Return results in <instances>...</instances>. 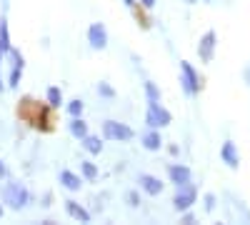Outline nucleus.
<instances>
[{
    "mask_svg": "<svg viewBox=\"0 0 250 225\" xmlns=\"http://www.w3.org/2000/svg\"><path fill=\"white\" fill-rule=\"evenodd\" d=\"M0 200H3L10 210H23L30 203V193H28V188L23 185V183L5 178L3 188H0Z\"/></svg>",
    "mask_w": 250,
    "mask_h": 225,
    "instance_id": "obj_1",
    "label": "nucleus"
},
{
    "mask_svg": "<svg viewBox=\"0 0 250 225\" xmlns=\"http://www.w3.org/2000/svg\"><path fill=\"white\" fill-rule=\"evenodd\" d=\"M103 138L105 140H115V143H128L135 138L133 128L125 125V123H118V120H105L103 123Z\"/></svg>",
    "mask_w": 250,
    "mask_h": 225,
    "instance_id": "obj_2",
    "label": "nucleus"
},
{
    "mask_svg": "<svg viewBox=\"0 0 250 225\" xmlns=\"http://www.w3.org/2000/svg\"><path fill=\"white\" fill-rule=\"evenodd\" d=\"M180 85H183V90L188 95H198L200 93V75L188 60H180Z\"/></svg>",
    "mask_w": 250,
    "mask_h": 225,
    "instance_id": "obj_3",
    "label": "nucleus"
},
{
    "mask_svg": "<svg viewBox=\"0 0 250 225\" xmlns=\"http://www.w3.org/2000/svg\"><path fill=\"white\" fill-rule=\"evenodd\" d=\"M170 120H173V115L168 113V108H163L160 103H150L148 105V113H145V125L148 128L160 130L165 125H170Z\"/></svg>",
    "mask_w": 250,
    "mask_h": 225,
    "instance_id": "obj_4",
    "label": "nucleus"
},
{
    "mask_svg": "<svg viewBox=\"0 0 250 225\" xmlns=\"http://www.w3.org/2000/svg\"><path fill=\"white\" fill-rule=\"evenodd\" d=\"M195 198H198V190L193 188V183H188V185H180L178 193H175V198H173V208H175L178 213L190 210V208H193V203H195Z\"/></svg>",
    "mask_w": 250,
    "mask_h": 225,
    "instance_id": "obj_5",
    "label": "nucleus"
},
{
    "mask_svg": "<svg viewBox=\"0 0 250 225\" xmlns=\"http://www.w3.org/2000/svg\"><path fill=\"white\" fill-rule=\"evenodd\" d=\"M88 43L93 50H105L108 48V30L103 23H93L88 28Z\"/></svg>",
    "mask_w": 250,
    "mask_h": 225,
    "instance_id": "obj_6",
    "label": "nucleus"
},
{
    "mask_svg": "<svg viewBox=\"0 0 250 225\" xmlns=\"http://www.w3.org/2000/svg\"><path fill=\"white\" fill-rule=\"evenodd\" d=\"M215 33L213 30H208L203 38H200V45H198V55H200V60L203 63H210L213 60V53H215Z\"/></svg>",
    "mask_w": 250,
    "mask_h": 225,
    "instance_id": "obj_7",
    "label": "nucleus"
},
{
    "mask_svg": "<svg viewBox=\"0 0 250 225\" xmlns=\"http://www.w3.org/2000/svg\"><path fill=\"white\" fill-rule=\"evenodd\" d=\"M168 178H170V183L175 188H180V185H188L190 183V168L188 165H180V163H173V165L168 168Z\"/></svg>",
    "mask_w": 250,
    "mask_h": 225,
    "instance_id": "obj_8",
    "label": "nucleus"
},
{
    "mask_svg": "<svg viewBox=\"0 0 250 225\" xmlns=\"http://www.w3.org/2000/svg\"><path fill=\"white\" fill-rule=\"evenodd\" d=\"M138 183H140V190L148 193V195H153V198L163 193V183H160V178H155V175L140 173V175H138Z\"/></svg>",
    "mask_w": 250,
    "mask_h": 225,
    "instance_id": "obj_9",
    "label": "nucleus"
},
{
    "mask_svg": "<svg viewBox=\"0 0 250 225\" xmlns=\"http://www.w3.org/2000/svg\"><path fill=\"white\" fill-rule=\"evenodd\" d=\"M220 158H223L225 165H228V168H233V170L240 165V155H238V148H235V143H233V140H225V143H223Z\"/></svg>",
    "mask_w": 250,
    "mask_h": 225,
    "instance_id": "obj_10",
    "label": "nucleus"
},
{
    "mask_svg": "<svg viewBox=\"0 0 250 225\" xmlns=\"http://www.w3.org/2000/svg\"><path fill=\"white\" fill-rule=\"evenodd\" d=\"M65 213H68L73 220H78V223H90V213L83 208L78 200H65Z\"/></svg>",
    "mask_w": 250,
    "mask_h": 225,
    "instance_id": "obj_11",
    "label": "nucleus"
},
{
    "mask_svg": "<svg viewBox=\"0 0 250 225\" xmlns=\"http://www.w3.org/2000/svg\"><path fill=\"white\" fill-rule=\"evenodd\" d=\"M58 178H60V185L65 188V190H73V193H75V190L83 188V178H80L78 173H73V170H60Z\"/></svg>",
    "mask_w": 250,
    "mask_h": 225,
    "instance_id": "obj_12",
    "label": "nucleus"
},
{
    "mask_svg": "<svg viewBox=\"0 0 250 225\" xmlns=\"http://www.w3.org/2000/svg\"><path fill=\"white\" fill-rule=\"evenodd\" d=\"M140 143H143V148H145V150H160V148H163V138H160V130L150 128L148 133H145V135L140 138Z\"/></svg>",
    "mask_w": 250,
    "mask_h": 225,
    "instance_id": "obj_13",
    "label": "nucleus"
},
{
    "mask_svg": "<svg viewBox=\"0 0 250 225\" xmlns=\"http://www.w3.org/2000/svg\"><path fill=\"white\" fill-rule=\"evenodd\" d=\"M80 145L85 148L90 155H100V153H103V140H100L98 135H90V133H88L85 138H80Z\"/></svg>",
    "mask_w": 250,
    "mask_h": 225,
    "instance_id": "obj_14",
    "label": "nucleus"
},
{
    "mask_svg": "<svg viewBox=\"0 0 250 225\" xmlns=\"http://www.w3.org/2000/svg\"><path fill=\"white\" fill-rule=\"evenodd\" d=\"M68 130H70V135L73 138H85L88 135V123L83 120V115L80 118H70V123H68Z\"/></svg>",
    "mask_w": 250,
    "mask_h": 225,
    "instance_id": "obj_15",
    "label": "nucleus"
},
{
    "mask_svg": "<svg viewBox=\"0 0 250 225\" xmlns=\"http://www.w3.org/2000/svg\"><path fill=\"white\" fill-rule=\"evenodd\" d=\"M0 48H3L5 53L13 48V45H10V30H8V18H5V13L0 15Z\"/></svg>",
    "mask_w": 250,
    "mask_h": 225,
    "instance_id": "obj_16",
    "label": "nucleus"
},
{
    "mask_svg": "<svg viewBox=\"0 0 250 225\" xmlns=\"http://www.w3.org/2000/svg\"><path fill=\"white\" fill-rule=\"evenodd\" d=\"M45 98H48V105H50V108H55V110L62 108V90H60V88H55V85L48 88Z\"/></svg>",
    "mask_w": 250,
    "mask_h": 225,
    "instance_id": "obj_17",
    "label": "nucleus"
},
{
    "mask_svg": "<svg viewBox=\"0 0 250 225\" xmlns=\"http://www.w3.org/2000/svg\"><path fill=\"white\" fill-rule=\"evenodd\" d=\"M145 98H148V105L150 103H160V90L153 80H145Z\"/></svg>",
    "mask_w": 250,
    "mask_h": 225,
    "instance_id": "obj_18",
    "label": "nucleus"
},
{
    "mask_svg": "<svg viewBox=\"0 0 250 225\" xmlns=\"http://www.w3.org/2000/svg\"><path fill=\"white\" fill-rule=\"evenodd\" d=\"M80 173H83V178H85V180H95V178H98L95 163H90V160H80Z\"/></svg>",
    "mask_w": 250,
    "mask_h": 225,
    "instance_id": "obj_19",
    "label": "nucleus"
},
{
    "mask_svg": "<svg viewBox=\"0 0 250 225\" xmlns=\"http://www.w3.org/2000/svg\"><path fill=\"white\" fill-rule=\"evenodd\" d=\"M20 78H23V68L20 65H13V70H10V75H8V88H18L20 85Z\"/></svg>",
    "mask_w": 250,
    "mask_h": 225,
    "instance_id": "obj_20",
    "label": "nucleus"
},
{
    "mask_svg": "<svg viewBox=\"0 0 250 225\" xmlns=\"http://www.w3.org/2000/svg\"><path fill=\"white\" fill-rule=\"evenodd\" d=\"M83 110H85V103H83L80 98H75V100H70V103H68V113H70V118H80Z\"/></svg>",
    "mask_w": 250,
    "mask_h": 225,
    "instance_id": "obj_21",
    "label": "nucleus"
},
{
    "mask_svg": "<svg viewBox=\"0 0 250 225\" xmlns=\"http://www.w3.org/2000/svg\"><path fill=\"white\" fill-rule=\"evenodd\" d=\"M98 95L105 98V100H113L115 98V90H113L110 83H98Z\"/></svg>",
    "mask_w": 250,
    "mask_h": 225,
    "instance_id": "obj_22",
    "label": "nucleus"
},
{
    "mask_svg": "<svg viewBox=\"0 0 250 225\" xmlns=\"http://www.w3.org/2000/svg\"><path fill=\"white\" fill-rule=\"evenodd\" d=\"M215 203H218L215 195H213V193H208V195H205V210H208V213H213V210H215Z\"/></svg>",
    "mask_w": 250,
    "mask_h": 225,
    "instance_id": "obj_23",
    "label": "nucleus"
},
{
    "mask_svg": "<svg viewBox=\"0 0 250 225\" xmlns=\"http://www.w3.org/2000/svg\"><path fill=\"white\" fill-rule=\"evenodd\" d=\"M128 205H130V208H138V205H140V195H138V190H130V193H128Z\"/></svg>",
    "mask_w": 250,
    "mask_h": 225,
    "instance_id": "obj_24",
    "label": "nucleus"
},
{
    "mask_svg": "<svg viewBox=\"0 0 250 225\" xmlns=\"http://www.w3.org/2000/svg\"><path fill=\"white\" fill-rule=\"evenodd\" d=\"M155 3H158V0H140V5H143L145 10H153V8H155Z\"/></svg>",
    "mask_w": 250,
    "mask_h": 225,
    "instance_id": "obj_25",
    "label": "nucleus"
},
{
    "mask_svg": "<svg viewBox=\"0 0 250 225\" xmlns=\"http://www.w3.org/2000/svg\"><path fill=\"white\" fill-rule=\"evenodd\" d=\"M183 223H188V225H190V223H195L193 213H188V210H183Z\"/></svg>",
    "mask_w": 250,
    "mask_h": 225,
    "instance_id": "obj_26",
    "label": "nucleus"
},
{
    "mask_svg": "<svg viewBox=\"0 0 250 225\" xmlns=\"http://www.w3.org/2000/svg\"><path fill=\"white\" fill-rule=\"evenodd\" d=\"M8 178V168H5V163L0 160V180H5Z\"/></svg>",
    "mask_w": 250,
    "mask_h": 225,
    "instance_id": "obj_27",
    "label": "nucleus"
},
{
    "mask_svg": "<svg viewBox=\"0 0 250 225\" xmlns=\"http://www.w3.org/2000/svg\"><path fill=\"white\" fill-rule=\"evenodd\" d=\"M123 3L128 5V8H135V5H138V0H123Z\"/></svg>",
    "mask_w": 250,
    "mask_h": 225,
    "instance_id": "obj_28",
    "label": "nucleus"
},
{
    "mask_svg": "<svg viewBox=\"0 0 250 225\" xmlns=\"http://www.w3.org/2000/svg\"><path fill=\"white\" fill-rule=\"evenodd\" d=\"M3 90H5V80H3V78H0V93H3Z\"/></svg>",
    "mask_w": 250,
    "mask_h": 225,
    "instance_id": "obj_29",
    "label": "nucleus"
},
{
    "mask_svg": "<svg viewBox=\"0 0 250 225\" xmlns=\"http://www.w3.org/2000/svg\"><path fill=\"white\" fill-rule=\"evenodd\" d=\"M3 58H5V50H3V48H0V65H3Z\"/></svg>",
    "mask_w": 250,
    "mask_h": 225,
    "instance_id": "obj_30",
    "label": "nucleus"
},
{
    "mask_svg": "<svg viewBox=\"0 0 250 225\" xmlns=\"http://www.w3.org/2000/svg\"><path fill=\"white\" fill-rule=\"evenodd\" d=\"M185 3H190V5H193V3H200V0H185Z\"/></svg>",
    "mask_w": 250,
    "mask_h": 225,
    "instance_id": "obj_31",
    "label": "nucleus"
},
{
    "mask_svg": "<svg viewBox=\"0 0 250 225\" xmlns=\"http://www.w3.org/2000/svg\"><path fill=\"white\" fill-rule=\"evenodd\" d=\"M3 213H5V210H3V205H0V218H3Z\"/></svg>",
    "mask_w": 250,
    "mask_h": 225,
    "instance_id": "obj_32",
    "label": "nucleus"
},
{
    "mask_svg": "<svg viewBox=\"0 0 250 225\" xmlns=\"http://www.w3.org/2000/svg\"><path fill=\"white\" fill-rule=\"evenodd\" d=\"M205 3H213V0H205Z\"/></svg>",
    "mask_w": 250,
    "mask_h": 225,
    "instance_id": "obj_33",
    "label": "nucleus"
}]
</instances>
